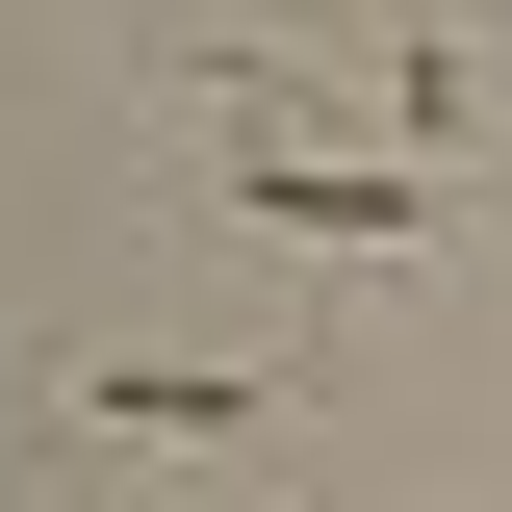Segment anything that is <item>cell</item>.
I'll return each mask as SVG.
<instances>
[{
  "mask_svg": "<svg viewBox=\"0 0 512 512\" xmlns=\"http://www.w3.org/2000/svg\"><path fill=\"white\" fill-rule=\"evenodd\" d=\"M77 410H103V436H154V461H180V436H231L256 384H231V359H103V384H77Z\"/></svg>",
  "mask_w": 512,
  "mask_h": 512,
  "instance_id": "cell-2",
  "label": "cell"
},
{
  "mask_svg": "<svg viewBox=\"0 0 512 512\" xmlns=\"http://www.w3.org/2000/svg\"><path fill=\"white\" fill-rule=\"evenodd\" d=\"M231 231H282V256H410L436 180H384V154H231Z\"/></svg>",
  "mask_w": 512,
  "mask_h": 512,
  "instance_id": "cell-1",
  "label": "cell"
}]
</instances>
